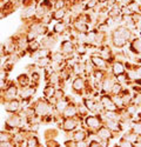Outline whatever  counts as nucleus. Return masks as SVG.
I'll return each mask as SVG.
<instances>
[{"instance_id": "nucleus-1", "label": "nucleus", "mask_w": 141, "mask_h": 147, "mask_svg": "<svg viewBox=\"0 0 141 147\" xmlns=\"http://www.w3.org/2000/svg\"><path fill=\"white\" fill-rule=\"evenodd\" d=\"M34 113H35V115L44 118L46 115H50L53 113V106L48 101L39 100L34 106Z\"/></svg>"}, {"instance_id": "nucleus-2", "label": "nucleus", "mask_w": 141, "mask_h": 147, "mask_svg": "<svg viewBox=\"0 0 141 147\" xmlns=\"http://www.w3.org/2000/svg\"><path fill=\"white\" fill-rule=\"evenodd\" d=\"M84 124H85L86 131H92V132H97L103 125L100 118L97 115H86Z\"/></svg>"}, {"instance_id": "nucleus-3", "label": "nucleus", "mask_w": 141, "mask_h": 147, "mask_svg": "<svg viewBox=\"0 0 141 147\" xmlns=\"http://www.w3.org/2000/svg\"><path fill=\"white\" fill-rule=\"evenodd\" d=\"M100 104L102 105L103 111H106V112H117L119 111L117 107L115 106V104L113 102L112 96L108 94H102L100 96Z\"/></svg>"}, {"instance_id": "nucleus-4", "label": "nucleus", "mask_w": 141, "mask_h": 147, "mask_svg": "<svg viewBox=\"0 0 141 147\" xmlns=\"http://www.w3.org/2000/svg\"><path fill=\"white\" fill-rule=\"evenodd\" d=\"M78 124H79V121L75 119V118H66L64 121H62V129L67 133L69 132H73L77 127H78Z\"/></svg>"}, {"instance_id": "nucleus-5", "label": "nucleus", "mask_w": 141, "mask_h": 147, "mask_svg": "<svg viewBox=\"0 0 141 147\" xmlns=\"http://www.w3.org/2000/svg\"><path fill=\"white\" fill-rule=\"evenodd\" d=\"M91 63L93 64V66H95L98 69H106L107 68V61L105 59H102L99 54H92L91 57Z\"/></svg>"}, {"instance_id": "nucleus-6", "label": "nucleus", "mask_w": 141, "mask_h": 147, "mask_svg": "<svg viewBox=\"0 0 141 147\" xmlns=\"http://www.w3.org/2000/svg\"><path fill=\"white\" fill-rule=\"evenodd\" d=\"M95 133H97L98 138L101 139V140H111V139H113V138L115 137V134L112 133V132H111L107 127H106L105 125H102Z\"/></svg>"}, {"instance_id": "nucleus-7", "label": "nucleus", "mask_w": 141, "mask_h": 147, "mask_svg": "<svg viewBox=\"0 0 141 147\" xmlns=\"http://www.w3.org/2000/svg\"><path fill=\"white\" fill-rule=\"evenodd\" d=\"M103 125L107 127L112 133H114V134H117V133L122 132L121 122H120V121H117V120H106Z\"/></svg>"}, {"instance_id": "nucleus-8", "label": "nucleus", "mask_w": 141, "mask_h": 147, "mask_svg": "<svg viewBox=\"0 0 141 147\" xmlns=\"http://www.w3.org/2000/svg\"><path fill=\"white\" fill-rule=\"evenodd\" d=\"M74 50H75V47H74V45H73L72 41L65 40L61 44V53L65 55L66 59H68L70 55H72V53L74 52Z\"/></svg>"}, {"instance_id": "nucleus-9", "label": "nucleus", "mask_w": 141, "mask_h": 147, "mask_svg": "<svg viewBox=\"0 0 141 147\" xmlns=\"http://www.w3.org/2000/svg\"><path fill=\"white\" fill-rule=\"evenodd\" d=\"M114 84H115L114 78H112V77H105L103 80L101 81V92H102L103 94L111 93L112 87H113Z\"/></svg>"}, {"instance_id": "nucleus-10", "label": "nucleus", "mask_w": 141, "mask_h": 147, "mask_svg": "<svg viewBox=\"0 0 141 147\" xmlns=\"http://www.w3.org/2000/svg\"><path fill=\"white\" fill-rule=\"evenodd\" d=\"M127 41H128V40H126L122 35H120L119 33H116L115 31L113 32L112 42H113V45H114L115 47H117V48H122V47L127 44Z\"/></svg>"}, {"instance_id": "nucleus-11", "label": "nucleus", "mask_w": 141, "mask_h": 147, "mask_svg": "<svg viewBox=\"0 0 141 147\" xmlns=\"http://www.w3.org/2000/svg\"><path fill=\"white\" fill-rule=\"evenodd\" d=\"M125 71H126V67L121 61H115V63L112 65V73H113L114 77H117L120 74H125Z\"/></svg>"}, {"instance_id": "nucleus-12", "label": "nucleus", "mask_w": 141, "mask_h": 147, "mask_svg": "<svg viewBox=\"0 0 141 147\" xmlns=\"http://www.w3.org/2000/svg\"><path fill=\"white\" fill-rule=\"evenodd\" d=\"M72 88H73L75 92H78V93L80 94V92H82V91L86 88V82H85V80L82 79V78H80V77L75 78L74 81H73V84H72Z\"/></svg>"}, {"instance_id": "nucleus-13", "label": "nucleus", "mask_w": 141, "mask_h": 147, "mask_svg": "<svg viewBox=\"0 0 141 147\" xmlns=\"http://www.w3.org/2000/svg\"><path fill=\"white\" fill-rule=\"evenodd\" d=\"M34 93H35V88H33L32 86H26V87H21L19 94L22 100H28L32 95H34Z\"/></svg>"}, {"instance_id": "nucleus-14", "label": "nucleus", "mask_w": 141, "mask_h": 147, "mask_svg": "<svg viewBox=\"0 0 141 147\" xmlns=\"http://www.w3.org/2000/svg\"><path fill=\"white\" fill-rule=\"evenodd\" d=\"M19 108H20V102L15 99H12V100L7 101V104L5 105V109L8 113H12V114L15 113Z\"/></svg>"}, {"instance_id": "nucleus-15", "label": "nucleus", "mask_w": 141, "mask_h": 147, "mask_svg": "<svg viewBox=\"0 0 141 147\" xmlns=\"http://www.w3.org/2000/svg\"><path fill=\"white\" fill-rule=\"evenodd\" d=\"M18 94V88L14 85H9V86L5 90V99L7 100H12V99H15V96Z\"/></svg>"}, {"instance_id": "nucleus-16", "label": "nucleus", "mask_w": 141, "mask_h": 147, "mask_svg": "<svg viewBox=\"0 0 141 147\" xmlns=\"http://www.w3.org/2000/svg\"><path fill=\"white\" fill-rule=\"evenodd\" d=\"M62 115H64L65 119H66V118H75V117L78 115V109H77V107H75L73 104H72V105L68 104V106L66 107V109L64 111Z\"/></svg>"}, {"instance_id": "nucleus-17", "label": "nucleus", "mask_w": 141, "mask_h": 147, "mask_svg": "<svg viewBox=\"0 0 141 147\" xmlns=\"http://www.w3.org/2000/svg\"><path fill=\"white\" fill-rule=\"evenodd\" d=\"M72 139L74 141H81L87 140V131L86 129H78L72 133Z\"/></svg>"}, {"instance_id": "nucleus-18", "label": "nucleus", "mask_w": 141, "mask_h": 147, "mask_svg": "<svg viewBox=\"0 0 141 147\" xmlns=\"http://www.w3.org/2000/svg\"><path fill=\"white\" fill-rule=\"evenodd\" d=\"M122 139H125V140H127V141H129L131 144H133V145H135L139 140H140V137L138 136L136 133H134L132 129L129 131V132H127V133H125L124 134V137H122Z\"/></svg>"}, {"instance_id": "nucleus-19", "label": "nucleus", "mask_w": 141, "mask_h": 147, "mask_svg": "<svg viewBox=\"0 0 141 147\" xmlns=\"http://www.w3.org/2000/svg\"><path fill=\"white\" fill-rule=\"evenodd\" d=\"M55 106V111L59 113V114H62L64 111L66 109V107L68 106V101L66 99H61V100H58V102L54 105Z\"/></svg>"}, {"instance_id": "nucleus-20", "label": "nucleus", "mask_w": 141, "mask_h": 147, "mask_svg": "<svg viewBox=\"0 0 141 147\" xmlns=\"http://www.w3.org/2000/svg\"><path fill=\"white\" fill-rule=\"evenodd\" d=\"M131 50L135 54H140L141 55V40L140 39H133L132 45H131Z\"/></svg>"}, {"instance_id": "nucleus-21", "label": "nucleus", "mask_w": 141, "mask_h": 147, "mask_svg": "<svg viewBox=\"0 0 141 147\" xmlns=\"http://www.w3.org/2000/svg\"><path fill=\"white\" fill-rule=\"evenodd\" d=\"M38 146H40V142H39L38 138L34 137L33 134L30 138L26 139V147H38Z\"/></svg>"}, {"instance_id": "nucleus-22", "label": "nucleus", "mask_w": 141, "mask_h": 147, "mask_svg": "<svg viewBox=\"0 0 141 147\" xmlns=\"http://www.w3.org/2000/svg\"><path fill=\"white\" fill-rule=\"evenodd\" d=\"M41 48V46H40V44L39 42H37L35 40H33V41H30L28 44H27V50L33 54V53H35L37 51H39Z\"/></svg>"}, {"instance_id": "nucleus-23", "label": "nucleus", "mask_w": 141, "mask_h": 147, "mask_svg": "<svg viewBox=\"0 0 141 147\" xmlns=\"http://www.w3.org/2000/svg\"><path fill=\"white\" fill-rule=\"evenodd\" d=\"M55 87L53 86V85H47V86L45 87V90H44V94H45V96L48 99V98H52V96H54V93H55Z\"/></svg>"}, {"instance_id": "nucleus-24", "label": "nucleus", "mask_w": 141, "mask_h": 147, "mask_svg": "<svg viewBox=\"0 0 141 147\" xmlns=\"http://www.w3.org/2000/svg\"><path fill=\"white\" fill-rule=\"evenodd\" d=\"M18 84L20 85L21 87H26V86H30V79L26 74H21L18 77Z\"/></svg>"}, {"instance_id": "nucleus-25", "label": "nucleus", "mask_w": 141, "mask_h": 147, "mask_svg": "<svg viewBox=\"0 0 141 147\" xmlns=\"http://www.w3.org/2000/svg\"><path fill=\"white\" fill-rule=\"evenodd\" d=\"M121 92H122V85L115 81V84L113 85V87H112L111 94L112 95H119V94H121Z\"/></svg>"}, {"instance_id": "nucleus-26", "label": "nucleus", "mask_w": 141, "mask_h": 147, "mask_svg": "<svg viewBox=\"0 0 141 147\" xmlns=\"http://www.w3.org/2000/svg\"><path fill=\"white\" fill-rule=\"evenodd\" d=\"M12 140V133L8 131H1L0 132V142H5Z\"/></svg>"}, {"instance_id": "nucleus-27", "label": "nucleus", "mask_w": 141, "mask_h": 147, "mask_svg": "<svg viewBox=\"0 0 141 147\" xmlns=\"http://www.w3.org/2000/svg\"><path fill=\"white\" fill-rule=\"evenodd\" d=\"M132 131H133L134 133H136L138 136L141 138V121L132 122Z\"/></svg>"}, {"instance_id": "nucleus-28", "label": "nucleus", "mask_w": 141, "mask_h": 147, "mask_svg": "<svg viewBox=\"0 0 141 147\" xmlns=\"http://www.w3.org/2000/svg\"><path fill=\"white\" fill-rule=\"evenodd\" d=\"M64 17H65V9H64V8H61V9H56L54 13H53V19H56V20L62 19Z\"/></svg>"}, {"instance_id": "nucleus-29", "label": "nucleus", "mask_w": 141, "mask_h": 147, "mask_svg": "<svg viewBox=\"0 0 141 147\" xmlns=\"http://www.w3.org/2000/svg\"><path fill=\"white\" fill-rule=\"evenodd\" d=\"M120 14H121L120 8H112V9L108 12V16H109L111 18H114V19H116Z\"/></svg>"}, {"instance_id": "nucleus-30", "label": "nucleus", "mask_w": 141, "mask_h": 147, "mask_svg": "<svg viewBox=\"0 0 141 147\" xmlns=\"http://www.w3.org/2000/svg\"><path fill=\"white\" fill-rule=\"evenodd\" d=\"M65 31V24L64 22H58L54 26V32L55 33H62Z\"/></svg>"}, {"instance_id": "nucleus-31", "label": "nucleus", "mask_w": 141, "mask_h": 147, "mask_svg": "<svg viewBox=\"0 0 141 147\" xmlns=\"http://www.w3.org/2000/svg\"><path fill=\"white\" fill-rule=\"evenodd\" d=\"M77 51H78V53H79L80 55H85L86 52H87V46L84 45V44H80V45L77 47Z\"/></svg>"}, {"instance_id": "nucleus-32", "label": "nucleus", "mask_w": 141, "mask_h": 147, "mask_svg": "<svg viewBox=\"0 0 141 147\" xmlns=\"http://www.w3.org/2000/svg\"><path fill=\"white\" fill-rule=\"evenodd\" d=\"M64 95H65V93H64V90H61V88L55 90L54 96H55V99H56V100H61L62 98H64Z\"/></svg>"}, {"instance_id": "nucleus-33", "label": "nucleus", "mask_w": 141, "mask_h": 147, "mask_svg": "<svg viewBox=\"0 0 141 147\" xmlns=\"http://www.w3.org/2000/svg\"><path fill=\"white\" fill-rule=\"evenodd\" d=\"M64 6H65V0H56L55 4H54V8H55V11H56V9H61V8H64Z\"/></svg>"}, {"instance_id": "nucleus-34", "label": "nucleus", "mask_w": 141, "mask_h": 147, "mask_svg": "<svg viewBox=\"0 0 141 147\" xmlns=\"http://www.w3.org/2000/svg\"><path fill=\"white\" fill-rule=\"evenodd\" d=\"M77 147H89V141L88 140L77 141Z\"/></svg>"}, {"instance_id": "nucleus-35", "label": "nucleus", "mask_w": 141, "mask_h": 147, "mask_svg": "<svg viewBox=\"0 0 141 147\" xmlns=\"http://www.w3.org/2000/svg\"><path fill=\"white\" fill-rule=\"evenodd\" d=\"M132 20H133L135 24L141 22V14H140V13H133V14H132Z\"/></svg>"}, {"instance_id": "nucleus-36", "label": "nucleus", "mask_w": 141, "mask_h": 147, "mask_svg": "<svg viewBox=\"0 0 141 147\" xmlns=\"http://www.w3.org/2000/svg\"><path fill=\"white\" fill-rule=\"evenodd\" d=\"M0 147H17L15 146V144L12 141V140H9V141H5V142H1V146Z\"/></svg>"}, {"instance_id": "nucleus-37", "label": "nucleus", "mask_w": 141, "mask_h": 147, "mask_svg": "<svg viewBox=\"0 0 141 147\" xmlns=\"http://www.w3.org/2000/svg\"><path fill=\"white\" fill-rule=\"evenodd\" d=\"M33 13H34V8H33V7H30V8H27L26 12H25V17H26V18H31V17L33 16Z\"/></svg>"}, {"instance_id": "nucleus-38", "label": "nucleus", "mask_w": 141, "mask_h": 147, "mask_svg": "<svg viewBox=\"0 0 141 147\" xmlns=\"http://www.w3.org/2000/svg\"><path fill=\"white\" fill-rule=\"evenodd\" d=\"M99 145L100 147H108L109 146V140H99Z\"/></svg>"}, {"instance_id": "nucleus-39", "label": "nucleus", "mask_w": 141, "mask_h": 147, "mask_svg": "<svg viewBox=\"0 0 141 147\" xmlns=\"http://www.w3.org/2000/svg\"><path fill=\"white\" fill-rule=\"evenodd\" d=\"M39 78H40L39 73H37V72H32V79H33V81H38Z\"/></svg>"}, {"instance_id": "nucleus-40", "label": "nucleus", "mask_w": 141, "mask_h": 147, "mask_svg": "<svg viewBox=\"0 0 141 147\" xmlns=\"http://www.w3.org/2000/svg\"><path fill=\"white\" fill-rule=\"evenodd\" d=\"M95 5H97V0H89L88 4H87V7L88 8H93Z\"/></svg>"}, {"instance_id": "nucleus-41", "label": "nucleus", "mask_w": 141, "mask_h": 147, "mask_svg": "<svg viewBox=\"0 0 141 147\" xmlns=\"http://www.w3.org/2000/svg\"><path fill=\"white\" fill-rule=\"evenodd\" d=\"M89 147H100V145H99V141H95V140H91V141H89Z\"/></svg>"}, {"instance_id": "nucleus-42", "label": "nucleus", "mask_w": 141, "mask_h": 147, "mask_svg": "<svg viewBox=\"0 0 141 147\" xmlns=\"http://www.w3.org/2000/svg\"><path fill=\"white\" fill-rule=\"evenodd\" d=\"M131 3H133V0H121V4H122L124 6H128Z\"/></svg>"}, {"instance_id": "nucleus-43", "label": "nucleus", "mask_w": 141, "mask_h": 147, "mask_svg": "<svg viewBox=\"0 0 141 147\" xmlns=\"http://www.w3.org/2000/svg\"><path fill=\"white\" fill-rule=\"evenodd\" d=\"M115 1H116V0H108V1H107V5H108V6H113V5L115 4Z\"/></svg>"}, {"instance_id": "nucleus-44", "label": "nucleus", "mask_w": 141, "mask_h": 147, "mask_svg": "<svg viewBox=\"0 0 141 147\" xmlns=\"http://www.w3.org/2000/svg\"><path fill=\"white\" fill-rule=\"evenodd\" d=\"M97 1H99V3H103V1H106V0H97Z\"/></svg>"}, {"instance_id": "nucleus-45", "label": "nucleus", "mask_w": 141, "mask_h": 147, "mask_svg": "<svg viewBox=\"0 0 141 147\" xmlns=\"http://www.w3.org/2000/svg\"><path fill=\"white\" fill-rule=\"evenodd\" d=\"M0 65H1V55H0Z\"/></svg>"}, {"instance_id": "nucleus-46", "label": "nucleus", "mask_w": 141, "mask_h": 147, "mask_svg": "<svg viewBox=\"0 0 141 147\" xmlns=\"http://www.w3.org/2000/svg\"><path fill=\"white\" fill-rule=\"evenodd\" d=\"M139 39H140V40H141V33H140V38H139Z\"/></svg>"}, {"instance_id": "nucleus-47", "label": "nucleus", "mask_w": 141, "mask_h": 147, "mask_svg": "<svg viewBox=\"0 0 141 147\" xmlns=\"http://www.w3.org/2000/svg\"><path fill=\"white\" fill-rule=\"evenodd\" d=\"M0 146H1V142H0Z\"/></svg>"}, {"instance_id": "nucleus-48", "label": "nucleus", "mask_w": 141, "mask_h": 147, "mask_svg": "<svg viewBox=\"0 0 141 147\" xmlns=\"http://www.w3.org/2000/svg\"><path fill=\"white\" fill-rule=\"evenodd\" d=\"M140 63H141V60H140Z\"/></svg>"}]
</instances>
